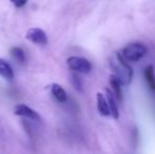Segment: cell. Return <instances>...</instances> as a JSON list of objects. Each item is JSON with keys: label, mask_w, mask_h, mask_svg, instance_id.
Segmentation results:
<instances>
[{"label": "cell", "mask_w": 155, "mask_h": 154, "mask_svg": "<svg viewBox=\"0 0 155 154\" xmlns=\"http://www.w3.org/2000/svg\"><path fill=\"white\" fill-rule=\"evenodd\" d=\"M109 62L114 72V76L120 82L121 86H129L133 78V69L127 64L121 54L119 52H114L111 55Z\"/></svg>", "instance_id": "cell-1"}, {"label": "cell", "mask_w": 155, "mask_h": 154, "mask_svg": "<svg viewBox=\"0 0 155 154\" xmlns=\"http://www.w3.org/2000/svg\"><path fill=\"white\" fill-rule=\"evenodd\" d=\"M120 54L127 61L135 62L147 54V48L140 42L129 43L124 48Z\"/></svg>", "instance_id": "cell-2"}, {"label": "cell", "mask_w": 155, "mask_h": 154, "mask_svg": "<svg viewBox=\"0 0 155 154\" xmlns=\"http://www.w3.org/2000/svg\"><path fill=\"white\" fill-rule=\"evenodd\" d=\"M67 64L71 70L81 74H88L92 69V64L88 59L79 56H71L68 58Z\"/></svg>", "instance_id": "cell-3"}, {"label": "cell", "mask_w": 155, "mask_h": 154, "mask_svg": "<svg viewBox=\"0 0 155 154\" xmlns=\"http://www.w3.org/2000/svg\"><path fill=\"white\" fill-rule=\"evenodd\" d=\"M25 37L28 40H30L33 43H36V44L45 45L48 43V37L47 34L42 31L39 28H32L25 34Z\"/></svg>", "instance_id": "cell-4"}, {"label": "cell", "mask_w": 155, "mask_h": 154, "mask_svg": "<svg viewBox=\"0 0 155 154\" xmlns=\"http://www.w3.org/2000/svg\"><path fill=\"white\" fill-rule=\"evenodd\" d=\"M14 113L18 116H22V117H27V118L33 119V120H37L40 121L41 118L39 116V114L36 111H34L33 109H31L30 107L25 105H17L14 108Z\"/></svg>", "instance_id": "cell-5"}, {"label": "cell", "mask_w": 155, "mask_h": 154, "mask_svg": "<svg viewBox=\"0 0 155 154\" xmlns=\"http://www.w3.org/2000/svg\"><path fill=\"white\" fill-rule=\"evenodd\" d=\"M107 95V101H108L109 108H110V113L113 116L114 119H118L119 117V111H118V106H117V100L116 97L114 96L113 92L110 89H104Z\"/></svg>", "instance_id": "cell-6"}, {"label": "cell", "mask_w": 155, "mask_h": 154, "mask_svg": "<svg viewBox=\"0 0 155 154\" xmlns=\"http://www.w3.org/2000/svg\"><path fill=\"white\" fill-rule=\"evenodd\" d=\"M96 101H97V110L101 116H109L111 115L110 108H109L107 98L104 97V94L97 93L96 94Z\"/></svg>", "instance_id": "cell-7"}, {"label": "cell", "mask_w": 155, "mask_h": 154, "mask_svg": "<svg viewBox=\"0 0 155 154\" xmlns=\"http://www.w3.org/2000/svg\"><path fill=\"white\" fill-rule=\"evenodd\" d=\"M51 91L53 96L56 98V100L59 103H65L68 100V95L67 92L64 91V89L61 86H59L58 84H52L51 86Z\"/></svg>", "instance_id": "cell-8"}, {"label": "cell", "mask_w": 155, "mask_h": 154, "mask_svg": "<svg viewBox=\"0 0 155 154\" xmlns=\"http://www.w3.org/2000/svg\"><path fill=\"white\" fill-rule=\"evenodd\" d=\"M110 86L112 87V92L114 94V96L116 97V100L118 103L123 101V92H121V84L120 82L117 80V78L114 75H111L110 76Z\"/></svg>", "instance_id": "cell-9"}, {"label": "cell", "mask_w": 155, "mask_h": 154, "mask_svg": "<svg viewBox=\"0 0 155 154\" xmlns=\"http://www.w3.org/2000/svg\"><path fill=\"white\" fill-rule=\"evenodd\" d=\"M0 77L6 80H12L14 78V72L11 66L1 58H0Z\"/></svg>", "instance_id": "cell-10"}, {"label": "cell", "mask_w": 155, "mask_h": 154, "mask_svg": "<svg viewBox=\"0 0 155 154\" xmlns=\"http://www.w3.org/2000/svg\"><path fill=\"white\" fill-rule=\"evenodd\" d=\"M145 77L147 80V84L149 88L153 92H155V74H154V68L153 66H148L145 69Z\"/></svg>", "instance_id": "cell-11"}, {"label": "cell", "mask_w": 155, "mask_h": 154, "mask_svg": "<svg viewBox=\"0 0 155 154\" xmlns=\"http://www.w3.org/2000/svg\"><path fill=\"white\" fill-rule=\"evenodd\" d=\"M11 55L14 58L16 61H18L19 64H25V54L23 52V50L21 48L15 47L11 49Z\"/></svg>", "instance_id": "cell-12"}, {"label": "cell", "mask_w": 155, "mask_h": 154, "mask_svg": "<svg viewBox=\"0 0 155 154\" xmlns=\"http://www.w3.org/2000/svg\"><path fill=\"white\" fill-rule=\"evenodd\" d=\"M72 82H73L74 87H75L76 90L78 91H82V84H81V80L80 78L77 76V75L73 74L72 75Z\"/></svg>", "instance_id": "cell-13"}, {"label": "cell", "mask_w": 155, "mask_h": 154, "mask_svg": "<svg viewBox=\"0 0 155 154\" xmlns=\"http://www.w3.org/2000/svg\"><path fill=\"white\" fill-rule=\"evenodd\" d=\"M10 1L12 2L15 6H17V8H23V6L27 4L28 0H10Z\"/></svg>", "instance_id": "cell-14"}]
</instances>
